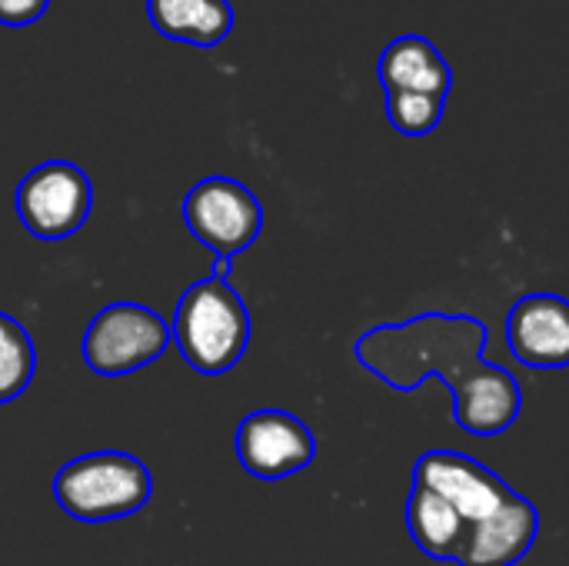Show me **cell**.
Listing matches in <instances>:
<instances>
[{
	"label": "cell",
	"instance_id": "cell-1",
	"mask_svg": "<svg viewBox=\"0 0 569 566\" xmlns=\"http://www.w3.org/2000/svg\"><path fill=\"white\" fill-rule=\"evenodd\" d=\"M483 344L487 327L477 317L430 310L407 324L367 330L353 357L400 394L440 377L453 390L457 424L473 437H500L517 424L523 390L507 367L483 360Z\"/></svg>",
	"mask_w": 569,
	"mask_h": 566
},
{
	"label": "cell",
	"instance_id": "cell-8",
	"mask_svg": "<svg viewBox=\"0 0 569 566\" xmlns=\"http://www.w3.org/2000/svg\"><path fill=\"white\" fill-rule=\"evenodd\" d=\"M413 484L447 500L470 527L493 517L517 494L500 474L460 450H427L413 467Z\"/></svg>",
	"mask_w": 569,
	"mask_h": 566
},
{
	"label": "cell",
	"instance_id": "cell-9",
	"mask_svg": "<svg viewBox=\"0 0 569 566\" xmlns=\"http://www.w3.org/2000/svg\"><path fill=\"white\" fill-rule=\"evenodd\" d=\"M510 357L533 370L569 367V300L557 294H527L507 314Z\"/></svg>",
	"mask_w": 569,
	"mask_h": 566
},
{
	"label": "cell",
	"instance_id": "cell-2",
	"mask_svg": "<svg viewBox=\"0 0 569 566\" xmlns=\"http://www.w3.org/2000/svg\"><path fill=\"white\" fill-rule=\"evenodd\" d=\"M227 277L230 260H217L213 277L183 290L170 320L180 357L203 377H217L237 367L250 344V310L227 284Z\"/></svg>",
	"mask_w": 569,
	"mask_h": 566
},
{
	"label": "cell",
	"instance_id": "cell-3",
	"mask_svg": "<svg viewBox=\"0 0 569 566\" xmlns=\"http://www.w3.org/2000/svg\"><path fill=\"white\" fill-rule=\"evenodd\" d=\"M153 494L143 460L120 450H97L63 464L53 477L60 510L80 524H107L133 517Z\"/></svg>",
	"mask_w": 569,
	"mask_h": 566
},
{
	"label": "cell",
	"instance_id": "cell-5",
	"mask_svg": "<svg viewBox=\"0 0 569 566\" xmlns=\"http://www.w3.org/2000/svg\"><path fill=\"white\" fill-rule=\"evenodd\" d=\"M170 344V324L157 310L143 304H110L83 334V364L97 377H127L160 360Z\"/></svg>",
	"mask_w": 569,
	"mask_h": 566
},
{
	"label": "cell",
	"instance_id": "cell-10",
	"mask_svg": "<svg viewBox=\"0 0 569 566\" xmlns=\"http://www.w3.org/2000/svg\"><path fill=\"white\" fill-rule=\"evenodd\" d=\"M540 514L537 507L513 494L493 517L470 527L460 566H517L537 544Z\"/></svg>",
	"mask_w": 569,
	"mask_h": 566
},
{
	"label": "cell",
	"instance_id": "cell-11",
	"mask_svg": "<svg viewBox=\"0 0 569 566\" xmlns=\"http://www.w3.org/2000/svg\"><path fill=\"white\" fill-rule=\"evenodd\" d=\"M377 77L383 83V93H427L447 100L453 87V70L447 57L420 33H407L387 43L377 63Z\"/></svg>",
	"mask_w": 569,
	"mask_h": 566
},
{
	"label": "cell",
	"instance_id": "cell-7",
	"mask_svg": "<svg viewBox=\"0 0 569 566\" xmlns=\"http://www.w3.org/2000/svg\"><path fill=\"white\" fill-rule=\"evenodd\" d=\"M233 450L240 467L257 480H287L317 457L313 430L287 410H257L240 420Z\"/></svg>",
	"mask_w": 569,
	"mask_h": 566
},
{
	"label": "cell",
	"instance_id": "cell-16",
	"mask_svg": "<svg viewBox=\"0 0 569 566\" xmlns=\"http://www.w3.org/2000/svg\"><path fill=\"white\" fill-rule=\"evenodd\" d=\"M50 0H0V27H30L47 13Z\"/></svg>",
	"mask_w": 569,
	"mask_h": 566
},
{
	"label": "cell",
	"instance_id": "cell-15",
	"mask_svg": "<svg viewBox=\"0 0 569 566\" xmlns=\"http://www.w3.org/2000/svg\"><path fill=\"white\" fill-rule=\"evenodd\" d=\"M447 100L427 93H387V117L403 137H427L440 127Z\"/></svg>",
	"mask_w": 569,
	"mask_h": 566
},
{
	"label": "cell",
	"instance_id": "cell-14",
	"mask_svg": "<svg viewBox=\"0 0 569 566\" xmlns=\"http://www.w3.org/2000/svg\"><path fill=\"white\" fill-rule=\"evenodd\" d=\"M33 370H37V350L27 327L17 317L0 314V407L17 400L30 387Z\"/></svg>",
	"mask_w": 569,
	"mask_h": 566
},
{
	"label": "cell",
	"instance_id": "cell-13",
	"mask_svg": "<svg viewBox=\"0 0 569 566\" xmlns=\"http://www.w3.org/2000/svg\"><path fill=\"white\" fill-rule=\"evenodd\" d=\"M407 530L430 560H453V564L460 560L467 537H470V524L423 484L410 487Z\"/></svg>",
	"mask_w": 569,
	"mask_h": 566
},
{
	"label": "cell",
	"instance_id": "cell-4",
	"mask_svg": "<svg viewBox=\"0 0 569 566\" xmlns=\"http://www.w3.org/2000/svg\"><path fill=\"white\" fill-rule=\"evenodd\" d=\"M183 224L217 260L250 250L263 230V207L253 190L233 177H203L183 197Z\"/></svg>",
	"mask_w": 569,
	"mask_h": 566
},
{
	"label": "cell",
	"instance_id": "cell-6",
	"mask_svg": "<svg viewBox=\"0 0 569 566\" xmlns=\"http://www.w3.org/2000/svg\"><path fill=\"white\" fill-rule=\"evenodd\" d=\"M93 207L90 177L70 160L37 163L17 183V217L37 240H63L77 234Z\"/></svg>",
	"mask_w": 569,
	"mask_h": 566
},
{
	"label": "cell",
	"instance_id": "cell-12",
	"mask_svg": "<svg viewBox=\"0 0 569 566\" xmlns=\"http://www.w3.org/2000/svg\"><path fill=\"white\" fill-rule=\"evenodd\" d=\"M147 17L160 37L200 50L220 47L233 30L230 0H147Z\"/></svg>",
	"mask_w": 569,
	"mask_h": 566
}]
</instances>
